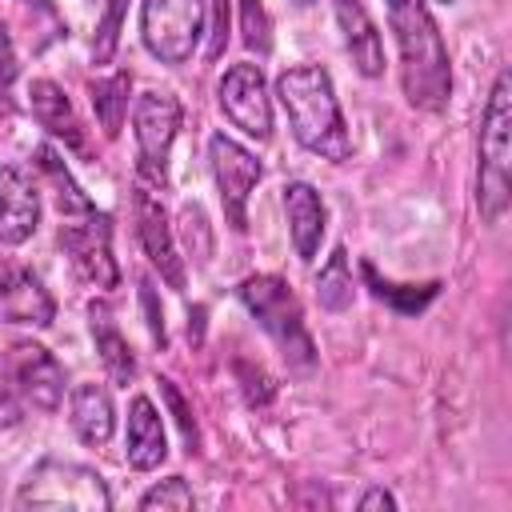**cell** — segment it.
<instances>
[{"instance_id": "1", "label": "cell", "mask_w": 512, "mask_h": 512, "mask_svg": "<svg viewBox=\"0 0 512 512\" xmlns=\"http://www.w3.org/2000/svg\"><path fill=\"white\" fill-rule=\"evenodd\" d=\"M384 4L400 52L404 100L420 112H444L452 104V60L428 0H384Z\"/></svg>"}, {"instance_id": "2", "label": "cell", "mask_w": 512, "mask_h": 512, "mask_svg": "<svg viewBox=\"0 0 512 512\" xmlns=\"http://www.w3.org/2000/svg\"><path fill=\"white\" fill-rule=\"evenodd\" d=\"M276 96L288 116V128L300 148H308L320 160L344 164L352 160V132L344 120V108L336 100V84L328 68L320 64H296L276 76Z\"/></svg>"}, {"instance_id": "3", "label": "cell", "mask_w": 512, "mask_h": 512, "mask_svg": "<svg viewBox=\"0 0 512 512\" xmlns=\"http://www.w3.org/2000/svg\"><path fill=\"white\" fill-rule=\"evenodd\" d=\"M512 76L508 68L496 72L488 104L480 112V140H476V208L484 224H496L508 212L512 184Z\"/></svg>"}, {"instance_id": "4", "label": "cell", "mask_w": 512, "mask_h": 512, "mask_svg": "<svg viewBox=\"0 0 512 512\" xmlns=\"http://www.w3.org/2000/svg\"><path fill=\"white\" fill-rule=\"evenodd\" d=\"M236 296L252 312V320L272 336V344L280 348V356L292 368L316 364V344H312V332L304 324V308H300L296 292L288 288V280H280L272 272H256V276H244L236 284Z\"/></svg>"}, {"instance_id": "5", "label": "cell", "mask_w": 512, "mask_h": 512, "mask_svg": "<svg viewBox=\"0 0 512 512\" xmlns=\"http://www.w3.org/2000/svg\"><path fill=\"white\" fill-rule=\"evenodd\" d=\"M16 508H72V512H108L112 492L104 476L88 464L48 456L40 460L24 480L12 500Z\"/></svg>"}, {"instance_id": "6", "label": "cell", "mask_w": 512, "mask_h": 512, "mask_svg": "<svg viewBox=\"0 0 512 512\" xmlns=\"http://www.w3.org/2000/svg\"><path fill=\"white\" fill-rule=\"evenodd\" d=\"M208 0H140V40L160 64H188L204 36Z\"/></svg>"}, {"instance_id": "7", "label": "cell", "mask_w": 512, "mask_h": 512, "mask_svg": "<svg viewBox=\"0 0 512 512\" xmlns=\"http://www.w3.org/2000/svg\"><path fill=\"white\" fill-rule=\"evenodd\" d=\"M180 100L172 92H144L132 104V136H136V172L144 184H168V156L180 132Z\"/></svg>"}, {"instance_id": "8", "label": "cell", "mask_w": 512, "mask_h": 512, "mask_svg": "<svg viewBox=\"0 0 512 512\" xmlns=\"http://www.w3.org/2000/svg\"><path fill=\"white\" fill-rule=\"evenodd\" d=\"M60 252L68 256L72 272L88 284V288H116L120 284V264L112 256V216L92 208L80 216H64L60 232H56Z\"/></svg>"}, {"instance_id": "9", "label": "cell", "mask_w": 512, "mask_h": 512, "mask_svg": "<svg viewBox=\"0 0 512 512\" xmlns=\"http://www.w3.org/2000/svg\"><path fill=\"white\" fill-rule=\"evenodd\" d=\"M208 164H212V180H216V192L224 204V224L232 232H244L248 228V200L264 176V164L256 160V152H248L240 140H232L224 132L208 136Z\"/></svg>"}, {"instance_id": "10", "label": "cell", "mask_w": 512, "mask_h": 512, "mask_svg": "<svg viewBox=\"0 0 512 512\" xmlns=\"http://www.w3.org/2000/svg\"><path fill=\"white\" fill-rule=\"evenodd\" d=\"M216 100H220V112L232 120V128H240L244 136L260 144L272 136V96L260 64L252 60L232 64L216 84Z\"/></svg>"}, {"instance_id": "11", "label": "cell", "mask_w": 512, "mask_h": 512, "mask_svg": "<svg viewBox=\"0 0 512 512\" xmlns=\"http://www.w3.org/2000/svg\"><path fill=\"white\" fill-rule=\"evenodd\" d=\"M4 368L12 372L20 396H24V408L28 412H40V416H52L60 404H64V368L60 360L36 344V340H16L8 352H4Z\"/></svg>"}, {"instance_id": "12", "label": "cell", "mask_w": 512, "mask_h": 512, "mask_svg": "<svg viewBox=\"0 0 512 512\" xmlns=\"http://www.w3.org/2000/svg\"><path fill=\"white\" fill-rule=\"evenodd\" d=\"M132 216H136V240L148 256V264L160 272V280L176 292H184V256L176 248V236H172V224H168V212L164 204L140 184L132 192Z\"/></svg>"}, {"instance_id": "13", "label": "cell", "mask_w": 512, "mask_h": 512, "mask_svg": "<svg viewBox=\"0 0 512 512\" xmlns=\"http://www.w3.org/2000/svg\"><path fill=\"white\" fill-rule=\"evenodd\" d=\"M0 320L28 324V328H48L56 320L52 292L32 268L16 260H0Z\"/></svg>"}, {"instance_id": "14", "label": "cell", "mask_w": 512, "mask_h": 512, "mask_svg": "<svg viewBox=\"0 0 512 512\" xmlns=\"http://www.w3.org/2000/svg\"><path fill=\"white\" fill-rule=\"evenodd\" d=\"M40 228V188L20 164L0 168V244H24Z\"/></svg>"}, {"instance_id": "15", "label": "cell", "mask_w": 512, "mask_h": 512, "mask_svg": "<svg viewBox=\"0 0 512 512\" xmlns=\"http://www.w3.org/2000/svg\"><path fill=\"white\" fill-rule=\"evenodd\" d=\"M332 12H336L340 36H344V52H348L352 68L360 76L376 80L384 72V40H380V28L368 16L364 0H332Z\"/></svg>"}, {"instance_id": "16", "label": "cell", "mask_w": 512, "mask_h": 512, "mask_svg": "<svg viewBox=\"0 0 512 512\" xmlns=\"http://www.w3.org/2000/svg\"><path fill=\"white\" fill-rule=\"evenodd\" d=\"M284 216H288V236H292L296 256L304 264H312L320 252V240H324V224H328V208H324L320 192L308 180L284 184Z\"/></svg>"}, {"instance_id": "17", "label": "cell", "mask_w": 512, "mask_h": 512, "mask_svg": "<svg viewBox=\"0 0 512 512\" xmlns=\"http://www.w3.org/2000/svg\"><path fill=\"white\" fill-rule=\"evenodd\" d=\"M28 108H32V120H36L52 140H60V144L72 148V152H84L80 116H76L68 92H64L56 80H32V88H28Z\"/></svg>"}, {"instance_id": "18", "label": "cell", "mask_w": 512, "mask_h": 512, "mask_svg": "<svg viewBox=\"0 0 512 512\" xmlns=\"http://www.w3.org/2000/svg\"><path fill=\"white\" fill-rule=\"evenodd\" d=\"M68 420H72V432L80 444L88 448H104L116 432V404L108 396L104 384H76L68 392Z\"/></svg>"}, {"instance_id": "19", "label": "cell", "mask_w": 512, "mask_h": 512, "mask_svg": "<svg viewBox=\"0 0 512 512\" xmlns=\"http://www.w3.org/2000/svg\"><path fill=\"white\" fill-rule=\"evenodd\" d=\"M124 448H128V464H132L136 472H152V468H160L164 456H168L164 420H160V408H156L148 396H132V404H128Z\"/></svg>"}, {"instance_id": "20", "label": "cell", "mask_w": 512, "mask_h": 512, "mask_svg": "<svg viewBox=\"0 0 512 512\" xmlns=\"http://www.w3.org/2000/svg\"><path fill=\"white\" fill-rule=\"evenodd\" d=\"M88 328H92V344L100 352V364L104 372L112 376V384H132L136 380V356L124 340V332L116 328L112 320V308L104 300H92L88 304Z\"/></svg>"}, {"instance_id": "21", "label": "cell", "mask_w": 512, "mask_h": 512, "mask_svg": "<svg viewBox=\"0 0 512 512\" xmlns=\"http://www.w3.org/2000/svg\"><path fill=\"white\" fill-rule=\"evenodd\" d=\"M36 168L44 172V180L52 184V196H56V208H60V216H80V212H92L96 204H92V196L76 184V176L68 172V164H64V156L56 152V144H40L36 148Z\"/></svg>"}, {"instance_id": "22", "label": "cell", "mask_w": 512, "mask_h": 512, "mask_svg": "<svg viewBox=\"0 0 512 512\" xmlns=\"http://www.w3.org/2000/svg\"><path fill=\"white\" fill-rule=\"evenodd\" d=\"M128 88H132V76L128 72H112V76H100L92 84V108H96V120L104 128V136H120L124 128V116H128Z\"/></svg>"}, {"instance_id": "23", "label": "cell", "mask_w": 512, "mask_h": 512, "mask_svg": "<svg viewBox=\"0 0 512 512\" xmlns=\"http://www.w3.org/2000/svg\"><path fill=\"white\" fill-rule=\"evenodd\" d=\"M316 300L324 312H344L352 304V272H348V252L332 248L328 264L316 276Z\"/></svg>"}, {"instance_id": "24", "label": "cell", "mask_w": 512, "mask_h": 512, "mask_svg": "<svg viewBox=\"0 0 512 512\" xmlns=\"http://www.w3.org/2000/svg\"><path fill=\"white\" fill-rule=\"evenodd\" d=\"M124 16H128V0H104V12H100L96 32H92V64H96V68L112 64V56H116V48H120Z\"/></svg>"}, {"instance_id": "25", "label": "cell", "mask_w": 512, "mask_h": 512, "mask_svg": "<svg viewBox=\"0 0 512 512\" xmlns=\"http://www.w3.org/2000/svg\"><path fill=\"white\" fill-rule=\"evenodd\" d=\"M16 76H20L16 44H12L8 24L0 20V120H8L16 112Z\"/></svg>"}, {"instance_id": "26", "label": "cell", "mask_w": 512, "mask_h": 512, "mask_svg": "<svg viewBox=\"0 0 512 512\" xmlns=\"http://www.w3.org/2000/svg\"><path fill=\"white\" fill-rule=\"evenodd\" d=\"M240 32H244V44L256 56H268V48H272V24H268V12H264L260 0H240Z\"/></svg>"}, {"instance_id": "27", "label": "cell", "mask_w": 512, "mask_h": 512, "mask_svg": "<svg viewBox=\"0 0 512 512\" xmlns=\"http://www.w3.org/2000/svg\"><path fill=\"white\" fill-rule=\"evenodd\" d=\"M196 496L192 488L184 484V476H168L160 484H152L144 496H140V508H192Z\"/></svg>"}, {"instance_id": "28", "label": "cell", "mask_w": 512, "mask_h": 512, "mask_svg": "<svg viewBox=\"0 0 512 512\" xmlns=\"http://www.w3.org/2000/svg\"><path fill=\"white\" fill-rule=\"evenodd\" d=\"M24 416H28L24 396H20V388H16V380H12V372H8V368H4V360H0V428H16Z\"/></svg>"}, {"instance_id": "29", "label": "cell", "mask_w": 512, "mask_h": 512, "mask_svg": "<svg viewBox=\"0 0 512 512\" xmlns=\"http://www.w3.org/2000/svg\"><path fill=\"white\" fill-rule=\"evenodd\" d=\"M160 388H164V400H168V408H172V416H176V424H180L184 440H188V452H196V420H192V412H188L184 396L176 392V384H172V380H160Z\"/></svg>"}, {"instance_id": "30", "label": "cell", "mask_w": 512, "mask_h": 512, "mask_svg": "<svg viewBox=\"0 0 512 512\" xmlns=\"http://www.w3.org/2000/svg\"><path fill=\"white\" fill-rule=\"evenodd\" d=\"M212 4V40H208V60H220L228 44V24H232V0H208Z\"/></svg>"}, {"instance_id": "31", "label": "cell", "mask_w": 512, "mask_h": 512, "mask_svg": "<svg viewBox=\"0 0 512 512\" xmlns=\"http://www.w3.org/2000/svg\"><path fill=\"white\" fill-rule=\"evenodd\" d=\"M140 296H144V308H148V328H152V340L164 348V316L156 312V300H152V284H140Z\"/></svg>"}, {"instance_id": "32", "label": "cell", "mask_w": 512, "mask_h": 512, "mask_svg": "<svg viewBox=\"0 0 512 512\" xmlns=\"http://www.w3.org/2000/svg\"><path fill=\"white\" fill-rule=\"evenodd\" d=\"M360 508H364V512H368V508H396V496L384 492V488H368V492L360 496Z\"/></svg>"}, {"instance_id": "33", "label": "cell", "mask_w": 512, "mask_h": 512, "mask_svg": "<svg viewBox=\"0 0 512 512\" xmlns=\"http://www.w3.org/2000/svg\"><path fill=\"white\" fill-rule=\"evenodd\" d=\"M296 4H312V0H296Z\"/></svg>"}, {"instance_id": "34", "label": "cell", "mask_w": 512, "mask_h": 512, "mask_svg": "<svg viewBox=\"0 0 512 512\" xmlns=\"http://www.w3.org/2000/svg\"><path fill=\"white\" fill-rule=\"evenodd\" d=\"M440 4H452V0H440Z\"/></svg>"}]
</instances>
